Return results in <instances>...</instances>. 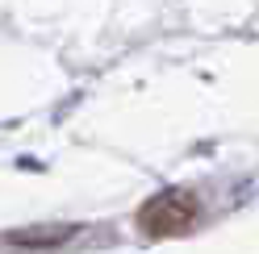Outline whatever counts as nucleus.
I'll return each mask as SVG.
<instances>
[{
	"label": "nucleus",
	"instance_id": "nucleus-1",
	"mask_svg": "<svg viewBox=\"0 0 259 254\" xmlns=\"http://www.w3.org/2000/svg\"><path fill=\"white\" fill-rule=\"evenodd\" d=\"M197 221V200L188 192H159L151 204H142L138 225L151 237H167V233H184Z\"/></svg>",
	"mask_w": 259,
	"mask_h": 254
}]
</instances>
